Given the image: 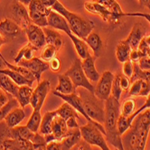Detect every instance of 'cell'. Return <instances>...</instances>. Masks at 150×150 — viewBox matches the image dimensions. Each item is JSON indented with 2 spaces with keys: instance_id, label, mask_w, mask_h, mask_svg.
<instances>
[{
  "instance_id": "obj_1",
  "label": "cell",
  "mask_w": 150,
  "mask_h": 150,
  "mask_svg": "<svg viewBox=\"0 0 150 150\" xmlns=\"http://www.w3.org/2000/svg\"><path fill=\"white\" fill-rule=\"evenodd\" d=\"M120 115V103L112 96L105 100V122L106 141L117 150H125L123 147L121 135L117 128V120Z\"/></svg>"
},
{
  "instance_id": "obj_2",
  "label": "cell",
  "mask_w": 150,
  "mask_h": 150,
  "mask_svg": "<svg viewBox=\"0 0 150 150\" xmlns=\"http://www.w3.org/2000/svg\"><path fill=\"white\" fill-rule=\"evenodd\" d=\"M52 10L59 13L65 18L69 24L71 33L82 40L86 38L95 27L94 23L91 19L69 11L58 0L52 7Z\"/></svg>"
},
{
  "instance_id": "obj_3",
  "label": "cell",
  "mask_w": 150,
  "mask_h": 150,
  "mask_svg": "<svg viewBox=\"0 0 150 150\" xmlns=\"http://www.w3.org/2000/svg\"><path fill=\"white\" fill-rule=\"evenodd\" d=\"M78 95L82 100L87 115L91 120L103 126L105 122V101L84 88L78 91Z\"/></svg>"
},
{
  "instance_id": "obj_4",
  "label": "cell",
  "mask_w": 150,
  "mask_h": 150,
  "mask_svg": "<svg viewBox=\"0 0 150 150\" xmlns=\"http://www.w3.org/2000/svg\"><path fill=\"white\" fill-rule=\"evenodd\" d=\"M149 129L131 125L121 136V140L125 150H145Z\"/></svg>"
},
{
  "instance_id": "obj_5",
  "label": "cell",
  "mask_w": 150,
  "mask_h": 150,
  "mask_svg": "<svg viewBox=\"0 0 150 150\" xmlns=\"http://www.w3.org/2000/svg\"><path fill=\"white\" fill-rule=\"evenodd\" d=\"M65 75L71 80L74 88L78 89L79 87L84 88L88 90L89 91L94 93V90L95 87L90 82L89 79L86 77L83 70H82V66H81V59L80 57L75 58L74 61L72 62L71 67L68 69V71H66V72L64 73Z\"/></svg>"
},
{
  "instance_id": "obj_6",
  "label": "cell",
  "mask_w": 150,
  "mask_h": 150,
  "mask_svg": "<svg viewBox=\"0 0 150 150\" xmlns=\"http://www.w3.org/2000/svg\"><path fill=\"white\" fill-rule=\"evenodd\" d=\"M80 130L82 139H84L90 145L97 146L101 150H111L108 146L106 138L104 137L105 136L95 125L87 122L85 125L80 127Z\"/></svg>"
},
{
  "instance_id": "obj_7",
  "label": "cell",
  "mask_w": 150,
  "mask_h": 150,
  "mask_svg": "<svg viewBox=\"0 0 150 150\" xmlns=\"http://www.w3.org/2000/svg\"><path fill=\"white\" fill-rule=\"evenodd\" d=\"M52 93L54 94L57 97L61 98L62 100H63L65 102H67L68 104H70L71 107L76 110L77 112L81 113L82 115V117H84V119H86L87 122H90L93 125H95L101 131V133L106 136V132H105V128H104V126L100 125V123L94 121L93 120H91V117L87 115L86 111L84 110V107H83V103H82V100L81 99V97L78 95V93L74 92V93H71V94H62V93H59L57 91H53Z\"/></svg>"
},
{
  "instance_id": "obj_8",
  "label": "cell",
  "mask_w": 150,
  "mask_h": 150,
  "mask_svg": "<svg viewBox=\"0 0 150 150\" xmlns=\"http://www.w3.org/2000/svg\"><path fill=\"white\" fill-rule=\"evenodd\" d=\"M51 11L52 8L45 6L40 0H32L28 6L29 16L32 23L42 28L48 26L47 16Z\"/></svg>"
},
{
  "instance_id": "obj_9",
  "label": "cell",
  "mask_w": 150,
  "mask_h": 150,
  "mask_svg": "<svg viewBox=\"0 0 150 150\" xmlns=\"http://www.w3.org/2000/svg\"><path fill=\"white\" fill-rule=\"evenodd\" d=\"M115 78V74L110 71H106L100 75V78L98 81L97 86L95 87L94 94L96 97L102 100H107L111 96L112 84Z\"/></svg>"
},
{
  "instance_id": "obj_10",
  "label": "cell",
  "mask_w": 150,
  "mask_h": 150,
  "mask_svg": "<svg viewBox=\"0 0 150 150\" xmlns=\"http://www.w3.org/2000/svg\"><path fill=\"white\" fill-rule=\"evenodd\" d=\"M51 91V83L48 80H44L38 82L37 87L34 90L31 97L30 104L35 110H40L44 105L48 93Z\"/></svg>"
},
{
  "instance_id": "obj_11",
  "label": "cell",
  "mask_w": 150,
  "mask_h": 150,
  "mask_svg": "<svg viewBox=\"0 0 150 150\" xmlns=\"http://www.w3.org/2000/svg\"><path fill=\"white\" fill-rule=\"evenodd\" d=\"M10 13L12 16V20H14L23 30L33 24L29 16L28 10H26L25 8V6L16 1V0H14V2L10 6Z\"/></svg>"
},
{
  "instance_id": "obj_12",
  "label": "cell",
  "mask_w": 150,
  "mask_h": 150,
  "mask_svg": "<svg viewBox=\"0 0 150 150\" xmlns=\"http://www.w3.org/2000/svg\"><path fill=\"white\" fill-rule=\"evenodd\" d=\"M17 65L28 69L35 75V77L38 82L41 81V76L42 72H45L50 68L49 62H45L44 60H42L41 58H37V57H34L30 60L23 59L17 63Z\"/></svg>"
},
{
  "instance_id": "obj_13",
  "label": "cell",
  "mask_w": 150,
  "mask_h": 150,
  "mask_svg": "<svg viewBox=\"0 0 150 150\" xmlns=\"http://www.w3.org/2000/svg\"><path fill=\"white\" fill-rule=\"evenodd\" d=\"M27 35L29 42L37 49L44 48L46 45V39L42 27L32 24L24 30Z\"/></svg>"
},
{
  "instance_id": "obj_14",
  "label": "cell",
  "mask_w": 150,
  "mask_h": 150,
  "mask_svg": "<svg viewBox=\"0 0 150 150\" xmlns=\"http://www.w3.org/2000/svg\"><path fill=\"white\" fill-rule=\"evenodd\" d=\"M84 7L88 12L100 16L105 22L114 23L117 21V19L116 18L113 13L109 11L108 9L104 7L103 6H101L100 4L95 2L94 0L93 1H86L84 3Z\"/></svg>"
},
{
  "instance_id": "obj_15",
  "label": "cell",
  "mask_w": 150,
  "mask_h": 150,
  "mask_svg": "<svg viewBox=\"0 0 150 150\" xmlns=\"http://www.w3.org/2000/svg\"><path fill=\"white\" fill-rule=\"evenodd\" d=\"M23 29L14 20L6 18L0 22V35L7 40H13L21 35Z\"/></svg>"
},
{
  "instance_id": "obj_16",
  "label": "cell",
  "mask_w": 150,
  "mask_h": 150,
  "mask_svg": "<svg viewBox=\"0 0 150 150\" xmlns=\"http://www.w3.org/2000/svg\"><path fill=\"white\" fill-rule=\"evenodd\" d=\"M146 28L140 22H136L131 29L130 34L128 35L126 40L129 44L132 50H137L139 46L140 42L146 36Z\"/></svg>"
},
{
  "instance_id": "obj_17",
  "label": "cell",
  "mask_w": 150,
  "mask_h": 150,
  "mask_svg": "<svg viewBox=\"0 0 150 150\" xmlns=\"http://www.w3.org/2000/svg\"><path fill=\"white\" fill-rule=\"evenodd\" d=\"M47 22H48V26L51 28H53L55 30H61L67 35L72 34L67 20L62 15L53 11V10H52L49 16H47Z\"/></svg>"
},
{
  "instance_id": "obj_18",
  "label": "cell",
  "mask_w": 150,
  "mask_h": 150,
  "mask_svg": "<svg viewBox=\"0 0 150 150\" xmlns=\"http://www.w3.org/2000/svg\"><path fill=\"white\" fill-rule=\"evenodd\" d=\"M81 139H82V136L80 130V127L69 128L66 136L60 141L61 146H62V150H71L74 146H76Z\"/></svg>"
},
{
  "instance_id": "obj_19",
  "label": "cell",
  "mask_w": 150,
  "mask_h": 150,
  "mask_svg": "<svg viewBox=\"0 0 150 150\" xmlns=\"http://www.w3.org/2000/svg\"><path fill=\"white\" fill-rule=\"evenodd\" d=\"M95 60L96 58L91 55L88 58L81 61V66L89 81L93 82H98V81L100 78V75L95 67Z\"/></svg>"
},
{
  "instance_id": "obj_20",
  "label": "cell",
  "mask_w": 150,
  "mask_h": 150,
  "mask_svg": "<svg viewBox=\"0 0 150 150\" xmlns=\"http://www.w3.org/2000/svg\"><path fill=\"white\" fill-rule=\"evenodd\" d=\"M84 41L86 42L88 46L92 49L93 53H94L93 56L96 59L99 58L101 55L103 49H104L103 42L100 36V35L97 33H94V32H91V33L84 39Z\"/></svg>"
},
{
  "instance_id": "obj_21",
  "label": "cell",
  "mask_w": 150,
  "mask_h": 150,
  "mask_svg": "<svg viewBox=\"0 0 150 150\" xmlns=\"http://www.w3.org/2000/svg\"><path fill=\"white\" fill-rule=\"evenodd\" d=\"M69 128L67 127V123L62 117L56 115L52 122V134L54 136L56 141H61L62 139L66 136Z\"/></svg>"
},
{
  "instance_id": "obj_22",
  "label": "cell",
  "mask_w": 150,
  "mask_h": 150,
  "mask_svg": "<svg viewBox=\"0 0 150 150\" xmlns=\"http://www.w3.org/2000/svg\"><path fill=\"white\" fill-rule=\"evenodd\" d=\"M42 30H44V33L45 35L46 45L55 46L57 50L59 51L63 45L62 35L55 29L51 28V27H47V26L42 27Z\"/></svg>"
},
{
  "instance_id": "obj_23",
  "label": "cell",
  "mask_w": 150,
  "mask_h": 150,
  "mask_svg": "<svg viewBox=\"0 0 150 150\" xmlns=\"http://www.w3.org/2000/svg\"><path fill=\"white\" fill-rule=\"evenodd\" d=\"M4 146L10 150H35L33 142L22 139L6 138L4 140Z\"/></svg>"
},
{
  "instance_id": "obj_24",
  "label": "cell",
  "mask_w": 150,
  "mask_h": 150,
  "mask_svg": "<svg viewBox=\"0 0 150 150\" xmlns=\"http://www.w3.org/2000/svg\"><path fill=\"white\" fill-rule=\"evenodd\" d=\"M25 117V113L23 108L17 107V108L10 111V113L6 117L4 121L8 127H15L22 122Z\"/></svg>"
},
{
  "instance_id": "obj_25",
  "label": "cell",
  "mask_w": 150,
  "mask_h": 150,
  "mask_svg": "<svg viewBox=\"0 0 150 150\" xmlns=\"http://www.w3.org/2000/svg\"><path fill=\"white\" fill-rule=\"evenodd\" d=\"M54 91H57L62 94H71L76 92V89L71 80L65 74L58 75V85L56 86Z\"/></svg>"
},
{
  "instance_id": "obj_26",
  "label": "cell",
  "mask_w": 150,
  "mask_h": 150,
  "mask_svg": "<svg viewBox=\"0 0 150 150\" xmlns=\"http://www.w3.org/2000/svg\"><path fill=\"white\" fill-rule=\"evenodd\" d=\"M68 36L73 42V45H74L75 49H76L78 55L81 60H84V59L88 58L89 56H91L90 52H89V46L86 44V42L77 37L76 35H74L73 34H70V35H68Z\"/></svg>"
},
{
  "instance_id": "obj_27",
  "label": "cell",
  "mask_w": 150,
  "mask_h": 150,
  "mask_svg": "<svg viewBox=\"0 0 150 150\" xmlns=\"http://www.w3.org/2000/svg\"><path fill=\"white\" fill-rule=\"evenodd\" d=\"M0 88L8 92L9 94H11L13 97L16 99L19 86L11 78L8 77L6 74L0 73Z\"/></svg>"
},
{
  "instance_id": "obj_28",
  "label": "cell",
  "mask_w": 150,
  "mask_h": 150,
  "mask_svg": "<svg viewBox=\"0 0 150 150\" xmlns=\"http://www.w3.org/2000/svg\"><path fill=\"white\" fill-rule=\"evenodd\" d=\"M33 91H34V89L31 86H28V85H22V86H19L16 100H17L19 106L21 108L24 109L25 107H26L28 104H30Z\"/></svg>"
},
{
  "instance_id": "obj_29",
  "label": "cell",
  "mask_w": 150,
  "mask_h": 150,
  "mask_svg": "<svg viewBox=\"0 0 150 150\" xmlns=\"http://www.w3.org/2000/svg\"><path fill=\"white\" fill-rule=\"evenodd\" d=\"M132 49L129 44L127 42V40L120 41L117 45L116 48V56L120 62L124 63L125 62L129 60V55Z\"/></svg>"
},
{
  "instance_id": "obj_30",
  "label": "cell",
  "mask_w": 150,
  "mask_h": 150,
  "mask_svg": "<svg viewBox=\"0 0 150 150\" xmlns=\"http://www.w3.org/2000/svg\"><path fill=\"white\" fill-rule=\"evenodd\" d=\"M57 115L56 110L55 111H47L44 117H42V121L39 128V133L42 135H47L52 133V122L54 120L55 116Z\"/></svg>"
},
{
  "instance_id": "obj_31",
  "label": "cell",
  "mask_w": 150,
  "mask_h": 150,
  "mask_svg": "<svg viewBox=\"0 0 150 150\" xmlns=\"http://www.w3.org/2000/svg\"><path fill=\"white\" fill-rule=\"evenodd\" d=\"M94 1L100 4L101 6L108 9L109 11L113 13L117 20H120L121 17H124L123 10L116 0H94Z\"/></svg>"
},
{
  "instance_id": "obj_32",
  "label": "cell",
  "mask_w": 150,
  "mask_h": 150,
  "mask_svg": "<svg viewBox=\"0 0 150 150\" xmlns=\"http://www.w3.org/2000/svg\"><path fill=\"white\" fill-rule=\"evenodd\" d=\"M0 59L2 60V62L6 64V66L10 69V70H13L15 71H16L17 73H19L20 75H22V76H24L25 79H27L28 81H36L35 77V75L32 73L28 69L25 68V67H22V66H19L17 65V64H12V63H9L4 57L3 55L0 53Z\"/></svg>"
},
{
  "instance_id": "obj_33",
  "label": "cell",
  "mask_w": 150,
  "mask_h": 150,
  "mask_svg": "<svg viewBox=\"0 0 150 150\" xmlns=\"http://www.w3.org/2000/svg\"><path fill=\"white\" fill-rule=\"evenodd\" d=\"M0 73L2 74H6L8 77L11 78L18 86H22V85H28V86H33V81H28L27 79H25L24 76L20 75L19 73H17L16 71L10 70V69H0Z\"/></svg>"
},
{
  "instance_id": "obj_34",
  "label": "cell",
  "mask_w": 150,
  "mask_h": 150,
  "mask_svg": "<svg viewBox=\"0 0 150 150\" xmlns=\"http://www.w3.org/2000/svg\"><path fill=\"white\" fill-rule=\"evenodd\" d=\"M56 113L58 116L62 117L65 121H67L71 117L79 119L78 112L76 111V110H75L73 107H71L70 104H68L67 102H64L61 107H59L56 110Z\"/></svg>"
},
{
  "instance_id": "obj_35",
  "label": "cell",
  "mask_w": 150,
  "mask_h": 150,
  "mask_svg": "<svg viewBox=\"0 0 150 150\" xmlns=\"http://www.w3.org/2000/svg\"><path fill=\"white\" fill-rule=\"evenodd\" d=\"M38 49L35 48L34 45H32L30 42H28V44L24 46L22 49H21L18 53H17V55L16 57H15L14 61L16 62V64H17L21 60H30L32 58H34V54H35V52L37 51Z\"/></svg>"
},
{
  "instance_id": "obj_36",
  "label": "cell",
  "mask_w": 150,
  "mask_h": 150,
  "mask_svg": "<svg viewBox=\"0 0 150 150\" xmlns=\"http://www.w3.org/2000/svg\"><path fill=\"white\" fill-rule=\"evenodd\" d=\"M41 121H42L41 111L34 110L33 113H32V115L30 116L29 120H28V121H27L25 126L29 128L30 130H32L33 132L36 133V132H38L39 128H40Z\"/></svg>"
},
{
  "instance_id": "obj_37",
  "label": "cell",
  "mask_w": 150,
  "mask_h": 150,
  "mask_svg": "<svg viewBox=\"0 0 150 150\" xmlns=\"http://www.w3.org/2000/svg\"><path fill=\"white\" fill-rule=\"evenodd\" d=\"M133 67H134V71L130 78L131 83L137 80H144V81H147L150 82V70L145 71V70L140 69L137 62H133Z\"/></svg>"
},
{
  "instance_id": "obj_38",
  "label": "cell",
  "mask_w": 150,
  "mask_h": 150,
  "mask_svg": "<svg viewBox=\"0 0 150 150\" xmlns=\"http://www.w3.org/2000/svg\"><path fill=\"white\" fill-rule=\"evenodd\" d=\"M136 100L132 98L125 100L120 105V115L124 117H130L136 111Z\"/></svg>"
},
{
  "instance_id": "obj_39",
  "label": "cell",
  "mask_w": 150,
  "mask_h": 150,
  "mask_svg": "<svg viewBox=\"0 0 150 150\" xmlns=\"http://www.w3.org/2000/svg\"><path fill=\"white\" fill-rule=\"evenodd\" d=\"M17 107H19V103L15 97H13L4 107H2V108L0 109V122L4 121L6 117L10 113V111L17 108Z\"/></svg>"
},
{
  "instance_id": "obj_40",
  "label": "cell",
  "mask_w": 150,
  "mask_h": 150,
  "mask_svg": "<svg viewBox=\"0 0 150 150\" xmlns=\"http://www.w3.org/2000/svg\"><path fill=\"white\" fill-rule=\"evenodd\" d=\"M57 52H58V50L55 46L46 45L44 48H42V51L41 53V59L45 62H50L52 58L55 57Z\"/></svg>"
},
{
  "instance_id": "obj_41",
  "label": "cell",
  "mask_w": 150,
  "mask_h": 150,
  "mask_svg": "<svg viewBox=\"0 0 150 150\" xmlns=\"http://www.w3.org/2000/svg\"><path fill=\"white\" fill-rule=\"evenodd\" d=\"M132 125V121L130 120L129 117H124L122 115H120L119 120H117V128H119V132L122 136L126 131L128 130Z\"/></svg>"
},
{
  "instance_id": "obj_42",
  "label": "cell",
  "mask_w": 150,
  "mask_h": 150,
  "mask_svg": "<svg viewBox=\"0 0 150 150\" xmlns=\"http://www.w3.org/2000/svg\"><path fill=\"white\" fill-rule=\"evenodd\" d=\"M120 73L115 75L113 84H112V89H111V96L117 100H120V99L121 97V94H122V91H123L121 87H120Z\"/></svg>"
},
{
  "instance_id": "obj_43",
  "label": "cell",
  "mask_w": 150,
  "mask_h": 150,
  "mask_svg": "<svg viewBox=\"0 0 150 150\" xmlns=\"http://www.w3.org/2000/svg\"><path fill=\"white\" fill-rule=\"evenodd\" d=\"M142 86H143V80H137L133 81L129 87V93L130 96L137 97V96H140L142 91Z\"/></svg>"
},
{
  "instance_id": "obj_44",
  "label": "cell",
  "mask_w": 150,
  "mask_h": 150,
  "mask_svg": "<svg viewBox=\"0 0 150 150\" xmlns=\"http://www.w3.org/2000/svg\"><path fill=\"white\" fill-rule=\"evenodd\" d=\"M122 71H123V74L125 75V76H127L129 79L131 78L133 71H134V67H133V62L130 60H128L123 63Z\"/></svg>"
},
{
  "instance_id": "obj_45",
  "label": "cell",
  "mask_w": 150,
  "mask_h": 150,
  "mask_svg": "<svg viewBox=\"0 0 150 150\" xmlns=\"http://www.w3.org/2000/svg\"><path fill=\"white\" fill-rule=\"evenodd\" d=\"M147 109H150V93L147 95V98H146V102L139 108L137 111H135L134 112V114L133 115H131L130 117H129V119H130V120L133 122V120H135V117L139 114V113H141L142 111H144V110H147Z\"/></svg>"
},
{
  "instance_id": "obj_46",
  "label": "cell",
  "mask_w": 150,
  "mask_h": 150,
  "mask_svg": "<svg viewBox=\"0 0 150 150\" xmlns=\"http://www.w3.org/2000/svg\"><path fill=\"white\" fill-rule=\"evenodd\" d=\"M12 98L13 96L11 94H9L8 92L0 88V109L4 107Z\"/></svg>"
},
{
  "instance_id": "obj_47",
  "label": "cell",
  "mask_w": 150,
  "mask_h": 150,
  "mask_svg": "<svg viewBox=\"0 0 150 150\" xmlns=\"http://www.w3.org/2000/svg\"><path fill=\"white\" fill-rule=\"evenodd\" d=\"M146 56V54L140 51V50H132L131 52H130V55H129V60L132 62H137L139 60H140L142 57Z\"/></svg>"
},
{
  "instance_id": "obj_48",
  "label": "cell",
  "mask_w": 150,
  "mask_h": 150,
  "mask_svg": "<svg viewBox=\"0 0 150 150\" xmlns=\"http://www.w3.org/2000/svg\"><path fill=\"white\" fill-rule=\"evenodd\" d=\"M137 63H138L139 67H140V69L145 70V71L150 70V56L146 55V56L142 57L137 62Z\"/></svg>"
},
{
  "instance_id": "obj_49",
  "label": "cell",
  "mask_w": 150,
  "mask_h": 150,
  "mask_svg": "<svg viewBox=\"0 0 150 150\" xmlns=\"http://www.w3.org/2000/svg\"><path fill=\"white\" fill-rule=\"evenodd\" d=\"M120 87L122 91H127L129 90L130 87V79L125 76L124 74H120Z\"/></svg>"
},
{
  "instance_id": "obj_50",
  "label": "cell",
  "mask_w": 150,
  "mask_h": 150,
  "mask_svg": "<svg viewBox=\"0 0 150 150\" xmlns=\"http://www.w3.org/2000/svg\"><path fill=\"white\" fill-rule=\"evenodd\" d=\"M91 146V145L87 143L84 139H81V140L76 146H74L71 150H92Z\"/></svg>"
},
{
  "instance_id": "obj_51",
  "label": "cell",
  "mask_w": 150,
  "mask_h": 150,
  "mask_svg": "<svg viewBox=\"0 0 150 150\" xmlns=\"http://www.w3.org/2000/svg\"><path fill=\"white\" fill-rule=\"evenodd\" d=\"M49 66L50 69L52 71H58L61 68V62L60 60L55 56L54 58H52L50 62H49Z\"/></svg>"
},
{
  "instance_id": "obj_52",
  "label": "cell",
  "mask_w": 150,
  "mask_h": 150,
  "mask_svg": "<svg viewBox=\"0 0 150 150\" xmlns=\"http://www.w3.org/2000/svg\"><path fill=\"white\" fill-rule=\"evenodd\" d=\"M47 150H62V146L60 141H52L46 144Z\"/></svg>"
},
{
  "instance_id": "obj_53",
  "label": "cell",
  "mask_w": 150,
  "mask_h": 150,
  "mask_svg": "<svg viewBox=\"0 0 150 150\" xmlns=\"http://www.w3.org/2000/svg\"><path fill=\"white\" fill-rule=\"evenodd\" d=\"M124 16H139L146 18L150 23V15L146 13H124Z\"/></svg>"
},
{
  "instance_id": "obj_54",
  "label": "cell",
  "mask_w": 150,
  "mask_h": 150,
  "mask_svg": "<svg viewBox=\"0 0 150 150\" xmlns=\"http://www.w3.org/2000/svg\"><path fill=\"white\" fill-rule=\"evenodd\" d=\"M77 120L78 119H76V117H71V119H69L66 121L68 128H78V127H80V126L77 122Z\"/></svg>"
},
{
  "instance_id": "obj_55",
  "label": "cell",
  "mask_w": 150,
  "mask_h": 150,
  "mask_svg": "<svg viewBox=\"0 0 150 150\" xmlns=\"http://www.w3.org/2000/svg\"><path fill=\"white\" fill-rule=\"evenodd\" d=\"M40 1L45 6H46L48 8H52L53 6V5L56 3L57 0H40Z\"/></svg>"
},
{
  "instance_id": "obj_56",
  "label": "cell",
  "mask_w": 150,
  "mask_h": 150,
  "mask_svg": "<svg viewBox=\"0 0 150 150\" xmlns=\"http://www.w3.org/2000/svg\"><path fill=\"white\" fill-rule=\"evenodd\" d=\"M140 5L142 6H145V7H147L150 9V0H140Z\"/></svg>"
},
{
  "instance_id": "obj_57",
  "label": "cell",
  "mask_w": 150,
  "mask_h": 150,
  "mask_svg": "<svg viewBox=\"0 0 150 150\" xmlns=\"http://www.w3.org/2000/svg\"><path fill=\"white\" fill-rule=\"evenodd\" d=\"M35 150H47L46 145H35Z\"/></svg>"
},
{
  "instance_id": "obj_58",
  "label": "cell",
  "mask_w": 150,
  "mask_h": 150,
  "mask_svg": "<svg viewBox=\"0 0 150 150\" xmlns=\"http://www.w3.org/2000/svg\"><path fill=\"white\" fill-rule=\"evenodd\" d=\"M16 1H17V2H19L21 4H23L25 6H29V4H30V2L32 1V0H16Z\"/></svg>"
},
{
  "instance_id": "obj_59",
  "label": "cell",
  "mask_w": 150,
  "mask_h": 150,
  "mask_svg": "<svg viewBox=\"0 0 150 150\" xmlns=\"http://www.w3.org/2000/svg\"><path fill=\"white\" fill-rule=\"evenodd\" d=\"M6 40L5 39V38H3L1 35H0V48H1V46L4 45V44H6Z\"/></svg>"
},
{
  "instance_id": "obj_60",
  "label": "cell",
  "mask_w": 150,
  "mask_h": 150,
  "mask_svg": "<svg viewBox=\"0 0 150 150\" xmlns=\"http://www.w3.org/2000/svg\"><path fill=\"white\" fill-rule=\"evenodd\" d=\"M138 1H139V2H140V0H138Z\"/></svg>"
},
{
  "instance_id": "obj_61",
  "label": "cell",
  "mask_w": 150,
  "mask_h": 150,
  "mask_svg": "<svg viewBox=\"0 0 150 150\" xmlns=\"http://www.w3.org/2000/svg\"><path fill=\"white\" fill-rule=\"evenodd\" d=\"M115 150H117V149H116V148H115Z\"/></svg>"
}]
</instances>
